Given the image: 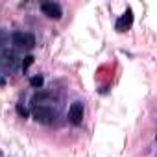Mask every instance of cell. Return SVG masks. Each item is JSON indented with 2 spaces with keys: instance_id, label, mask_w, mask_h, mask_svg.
Wrapping results in <instances>:
<instances>
[{
  "instance_id": "obj_12",
  "label": "cell",
  "mask_w": 157,
  "mask_h": 157,
  "mask_svg": "<svg viewBox=\"0 0 157 157\" xmlns=\"http://www.w3.org/2000/svg\"><path fill=\"white\" fill-rule=\"evenodd\" d=\"M0 157H2V153H0Z\"/></svg>"
},
{
  "instance_id": "obj_7",
  "label": "cell",
  "mask_w": 157,
  "mask_h": 157,
  "mask_svg": "<svg viewBox=\"0 0 157 157\" xmlns=\"http://www.w3.org/2000/svg\"><path fill=\"white\" fill-rule=\"evenodd\" d=\"M43 83H44V80H43V76H33V78H30V85L32 87H35V89H39V87H43Z\"/></svg>"
},
{
  "instance_id": "obj_4",
  "label": "cell",
  "mask_w": 157,
  "mask_h": 157,
  "mask_svg": "<svg viewBox=\"0 0 157 157\" xmlns=\"http://www.w3.org/2000/svg\"><path fill=\"white\" fill-rule=\"evenodd\" d=\"M41 11H43L46 17H50V19H61V15H63L61 6L56 4V2H43V4H41Z\"/></svg>"
},
{
  "instance_id": "obj_6",
  "label": "cell",
  "mask_w": 157,
  "mask_h": 157,
  "mask_svg": "<svg viewBox=\"0 0 157 157\" xmlns=\"http://www.w3.org/2000/svg\"><path fill=\"white\" fill-rule=\"evenodd\" d=\"M2 65H8V67H15L17 65V56L13 52H4L2 54V61H0Z\"/></svg>"
},
{
  "instance_id": "obj_10",
  "label": "cell",
  "mask_w": 157,
  "mask_h": 157,
  "mask_svg": "<svg viewBox=\"0 0 157 157\" xmlns=\"http://www.w3.org/2000/svg\"><path fill=\"white\" fill-rule=\"evenodd\" d=\"M2 41H4V33L0 32V44H2Z\"/></svg>"
},
{
  "instance_id": "obj_5",
  "label": "cell",
  "mask_w": 157,
  "mask_h": 157,
  "mask_svg": "<svg viewBox=\"0 0 157 157\" xmlns=\"http://www.w3.org/2000/svg\"><path fill=\"white\" fill-rule=\"evenodd\" d=\"M131 24H133V11H131V10H128V11H126L118 21H117V24H115V26H117V30H118V32H126Z\"/></svg>"
},
{
  "instance_id": "obj_1",
  "label": "cell",
  "mask_w": 157,
  "mask_h": 157,
  "mask_svg": "<svg viewBox=\"0 0 157 157\" xmlns=\"http://www.w3.org/2000/svg\"><path fill=\"white\" fill-rule=\"evenodd\" d=\"M11 43L17 48H33L35 37H33V33H28V32H15L11 35Z\"/></svg>"
},
{
  "instance_id": "obj_2",
  "label": "cell",
  "mask_w": 157,
  "mask_h": 157,
  "mask_svg": "<svg viewBox=\"0 0 157 157\" xmlns=\"http://www.w3.org/2000/svg\"><path fill=\"white\" fill-rule=\"evenodd\" d=\"M33 118L41 124H50L56 118V111L48 105H39V107L33 109Z\"/></svg>"
},
{
  "instance_id": "obj_11",
  "label": "cell",
  "mask_w": 157,
  "mask_h": 157,
  "mask_svg": "<svg viewBox=\"0 0 157 157\" xmlns=\"http://www.w3.org/2000/svg\"><path fill=\"white\" fill-rule=\"evenodd\" d=\"M4 83H6V82H4V78H0V87H2Z\"/></svg>"
},
{
  "instance_id": "obj_9",
  "label": "cell",
  "mask_w": 157,
  "mask_h": 157,
  "mask_svg": "<svg viewBox=\"0 0 157 157\" xmlns=\"http://www.w3.org/2000/svg\"><path fill=\"white\" fill-rule=\"evenodd\" d=\"M17 113H19V115H21V117H24V118H26V117H28V111H26V109H24V107H22V105H17Z\"/></svg>"
},
{
  "instance_id": "obj_3",
  "label": "cell",
  "mask_w": 157,
  "mask_h": 157,
  "mask_svg": "<svg viewBox=\"0 0 157 157\" xmlns=\"http://www.w3.org/2000/svg\"><path fill=\"white\" fill-rule=\"evenodd\" d=\"M83 104L82 102H74L72 105H70V109H68V118H70V122L72 124H82V120H83Z\"/></svg>"
},
{
  "instance_id": "obj_8",
  "label": "cell",
  "mask_w": 157,
  "mask_h": 157,
  "mask_svg": "<svg viewBox=\"0 0 157 157\" xmlns=\"http://www.w3.org/2000/svg\"><path fill=\"white\" fill-rule=\"evenodd\" d=\"M33 63V57L32 56H28V57H24V63H22V68H28L30 65Z\"/></svg>"
}]
</instances>
